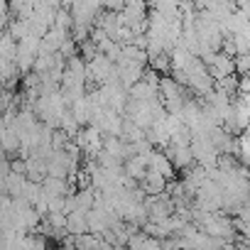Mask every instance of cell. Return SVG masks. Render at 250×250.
Here are the masks:
<instances>
[{"mask_svg": "<svg viewBox=\"0 0 250 250\" xmlns=\"http://www.w3.org/2000/svg\"><path fill=\"white\" fill-rule=\"evenodd\" d=\"M162 189H165V179L160 174H155V172H147L145 174V191L157 196V194H162Z\"/></svg>", "mask_w": 250, "mask_h": 250, "instance_id": "1", "label": "cell"}]
</instances>
